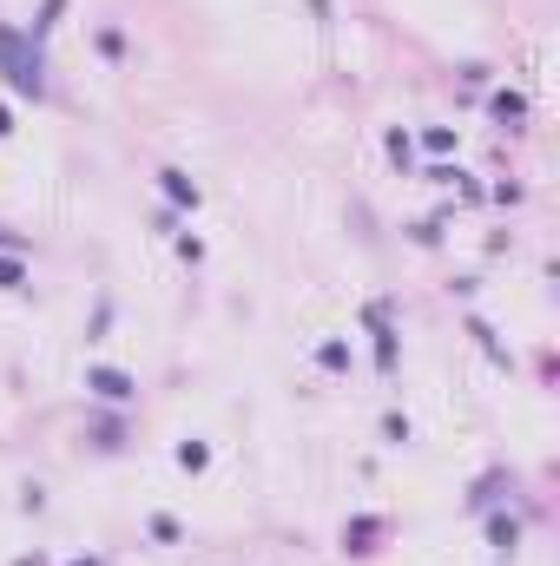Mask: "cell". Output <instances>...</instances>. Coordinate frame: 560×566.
<instances>
[{
    "label": "cell",
    "mask_w": 560,
    "mask_h": 566,
    "mask_svg": "<svg viewBox=\"0 0 560 566\" xmlns=\"http://www.w3.org/2000/svg\"><path fill=\"white\" fill-rule=\"evenodd\" d=\"M0 79H7L20 99H33V106L47 99V47H33L27 33L7 27V20H0Z\"/></svg>",
    "instance_id": "6da1fadb"
},
{
    "label": "cell",
    "mask_w": 560,
    "mask_h": 566,
    "mask_svg": "<svg viewBox=\"0 0 560 566\" xmlns=\"http://www.w3.org/2000/svg\"><path fill=\"white\" fill-rule=\"evenodd\" d=\"M363 330H369V343H376V369L396 376V369H402V330H396V310H389L383 297L363 303Z\"/></svg>",
    "instance_id": "7a4b0ae2"
},
{
    "label": "cell",
    "mask_w": 560,
    "mask_h": 566,
    "mask_svg": "<svg viewBox=\"0 0 560 566\" xmlns=\"http://www.w3.org/2000/svg\"><path fill=\"white\" fill-rule=\"evenodd\" d=\"M86 395L106 402V409H132L139 402V376L132 369H112V362H86Z\"/></svg>",
    "instance_id": "3957f363"
},
{
    "label": "cell",
    "mask_w": 560,
    "mask_h": 566,
    "mask_svg": "<svg viewBox=\"0 0 560 566\" xmlns=\"http://www.w3.org/2000/svg\"><path fill=\"white\" fill-rule=\"evenodd\" d=\"M152 185H159V198L178 211V218H192V211L205 205V185H198L185 165H159V172H152Z\"/></svg>",
    "instance_id": "277c9868"
},
{
    "label": "cell",
    "mask_w": 560,
    "mask_h": 566,
    "mask_svg": "<svg viewBox=\"0 0 560 566\" xmlns=\"http://www.w3.org/2000/svg\"><path fill=\"white\" fill-rule=\"evenodd\" d=\"M383 540H389V514H350L343 520V534H336V547L350 553V560H369Z\"/></svg>",
    "instance_id": "5b68a950"
},
{
    "label": "cell",
    "mask_w": 560,
    "mask_h": 566,
    "mask_svg": "<svg viewBox=\"0 0 560 566\" xmlns=\"http://www.w3.org/2000/svg\"><path fill=\"white\" fill-rule=\"evenodd\" d=\"M488 119H495L501 132H521L528 126V93H521V86H495V93H488Z\"/></svg>",
    "instance_id": "8992f818"
},
{
    "label": "cell",
    "mask_w": 560,
    "mask_h": 566,
    "mask_svg": "<svg viewBox=\"0 0 560 566\" xmlns=\"http://www.w3.org/2000/svg\"><path fill=\"white\" fill-rule=\"evenodd\" d=\"M481 534H488V547H495L501 560H514V553H521V514L488 507V514H481Z\"/></svg>",
    "instance_id": "52a82bcc"
},
{
    "label": "cell",
    "mask_w": 560,
    "mask_h": 566,
    "mask_svg": "<svg viewBox=\"0 0 560 566\" xmlns=\"http://www.w3.org/2000/svg\"><path fill=\"white\" fill-rule=\"evenodd\" d=\"M508 494H514V474L508 468H488L475 488H468V514H488V507H501Z\"/></svg>",
    "instance_id": "ba28073f"
},
{
    "label": "cell",
    "mask_w": 560,
    "mask_h": 566,
    "mask_svg": "<svg viewBox=\"0 0 560 566\" xmlns=\"http://www.w3.org/2000/svg\"><path fill=\"white\" fill-rule=\"evenodd\" d=\"M462 330H468V336H475V343H481V356L495 362V369H514L508 343H501V336H495V323H488V316H475V310H468V316H462Z\"/></svg>",
    "instance_id": "9c48e42d"
},
{
    "label": "cell",
    "mask_w": 560,
    "mask_h": 566,
    "mask_svg": "<svg viewBox=\"0 0 560 566\" xmlns=\"http://www.w3.org/2000/svg\"><path fill=\"white\" fill-rule=\"evenodd\" d=\"M86 448H93V455H119V448H126V415H99V422L86 428Z\"/></svg>",
    "instance_id": "30bf717a"
},
{
    "label": "cell",
    "mask_w": 560,
    "mask_h": 566,
    "mask_svg": "<svg viewBox=\"0 0 560 566\" xmlns=\"http://www.w3.org/2000/svg\"><path fill=\"white\" fill-rule=\"evenodd\" d=\"M383 152H389V165H396L402 178H416V132H409V126H389L383 132Z\"/></svg>",
    "instance_id": "8fae6325"
},
{
    "label": "cell",
    "mask_w": 560,
    "mask_h": 566,
    "mask_svg": "<svg viewBox=\"0 0 560 566\" xmlns=\"http://www.w3.org/2000/svg\"><path fill=\"white\" fill-rule=\"evenodd\" d=\"M93 53H99V60H106V66H126V27H119V20H99V27H93Z\"/></svg>",
    "instance_id": "7c38bea8"
},
{
    "label": "cell",
    "mask_w": 560,
    "mask_h": 566,
    "mask_svg": "<svg viewBox=\"0 0 560 566\" xmlns=\"http://www.w3.org/2000/svg\"><path fill=\"white\" fill-rule=\"evenodd\" d=\"M60 14H66V0H40V7H33V20H27L20 33H27L33 47H47V40H53V27H60Z\"/></svg>",
    "instance_id": "4fadbf2b"
},
{
    "label": "cell",
    "mask_w": 560,
    "mask_h": 566,
    "mask_svg": "<svg viewBox=\"0 0 560 566\" xmlns=\"http://www.w3.org/2000/svg\"><path fill=\"white\" fill-rule=\"evenodd\" d=\"M350 362H356V349L343 343V336H323L317 343V369L323 376H350Z\"/></svg>",
    "instance_id": "5bb4252c"
},
{
    "label": "cell",
    "mask_w": 560,
    "mask_h": 566,
    "mask_svg": "<svg viewBox=\"0 0 560 566\" xmlns=\"http://www.w3.org/2000/svg\"><path fill=\"white\" fill-rule=\"evenodd\" d=\"M0 290H7V297H27V290H33V270H27V257L0 251Z\"/></svg>",
    "instance_id": "9a60e30c"
},
{
    "label": "cell",
    "mask_w": 560,
    "mask_h": 566,
    "mask_svg": "<svg viewBox=\"0 0 560 566\" xmlns=\"http://www.w3.org/2000/svg\"><path fill=\"white\" fill-rule=\"evenodd\" d=\"M172 461H178V468H185V474H205V468H211V441L185 435V441H178V448H172Z\"/></svg>",
    "instance_id": "2e32d148"
},
{
    "label": "cell",
    "mask_w": 560,
    "mask_h": 566,
    "mask_svg": "<svg viewBox=\"0 0 560 566\" xmlns=\"http://www.w3.org/2000/svg\"><path fill=\"white\" fill-rule=\"evenodd\" d=\"M416 152H429V158H455V126H422V132H416Z\"/></svg>",
    "instance_id": "e0dca14e"
},
{
    "label": "cell",
    "mask_w": 560,
    "mask_h": 566,
    "mask_svg": "<svg viewBox=\"0 0 560 566\" xmlns=\"http://www.w3.org/2000/svg\"><path fill=\"white\" fill-rule=\"evenodd\" d=\"M448 218H455V211H435V218H416V224H409V244L435 251V244H442V231H448Z\"/></svg>",
    "instance_id": "ac0fdd59"
},
{
    "label": "cell",
    "mask_w": 560,
    "mask_h": 566,
    "mask_svg": "<svg viewBox=\"0 0 560 566\" xmlns=\"http://www.w3.org/2000/svg\"><path fill=\"white\" fill-rule=\"evenodd\" d=\"M145 534L159 540V547H178V540H185V520H178V514H152V520H145Z\"/></svg>",
    "instance_id": "d6986e66"
},
{
    "label": "cell",
    "mask_w": 560,
    "mask_h": 566,
    "mask_svg": "<svg viewBox=\"0 0 560 566\" xmlns=\"http://www.w3.org/2000/svg\"><path fill=\"white\" fill-rule=\"evenodd\" d=\"M383 441H389V448H409V441H416V422H409L402 409H389L383 415Z\"/></svg>",
    "instance_id": "ffe728a7"
},
{
    "label": "cell",
    "mask_w": 560,
    "mask_h": 566,
    "mask_svg": "<svg viewBox=\"0 0 560 566\" xmlns=\"http://www.w3.org/2000/svg\"><path fill=\"white\" fill-rule=\"evenodd\" d=\"M172 251L198 270V264H205V237H198V231H172Z\"/></svg>",
    "instance_id": "44dd1931"
},
{
    "label": "cell",
    "mask_w": 560,
    "mask_h": 566,
    "mask_svg": "<svg viewBox=\"0 0 560 566\" xmlns=\"http://www.w3.org/2000/svg\"><path fill=\"white\" fill-rule=\"evenodd\" d=\"M455 79H462L468 93H481V86L495 79V66H488V60H462V66H455Z\"/></svg>",
    "instance_id": "7402d4cb"
},
{
    "label": "cell",
    "mask_w": 560,
    "mask_h": 566,
    "mask_svg": "<svg viewBox=\"0 0 560 566\" xmlns=\"http://www.w3.org/2000/svg\"><path fill=\"white\" fill-rule=\"evenodd\" d=\"M106 330H112V297H99L93 303V323H86V343H99Z\"/></svg>",
    "instance_id": "603a6c76"
},
{
    "label": "cell",
    "mask_w": 560,
    "mask_h": 566,
    "mask_svg": "<svg viewBox=\"0 0 560 566\" xmlns=\"http://www.w3.org/2000/svg\"><path fill=\"white\" fill-rule=\"evenodd\" d=\"M20 514H47V488L40 481H20Z\"/></svg>",
    "instance_id": "cb8c5ba5"
},
{
    "label": "cell",
    "mask_w": 560,
    "mask_h": 566,
    "mask_svg": "<svg viewBox=\"0 0 560 566\" xmlns=\"http://www.w3.org/2000/svg\"><path fill=\"white\" fill-rule=\"evenodd\" d=\"M455 198H462V205H481V198H488V185H481L475 172H462V178H455Z\"/></svg>",
    "instance_id": "d4e9b609"
},
{
    "label": "cell",
    "mask_w": 560,
    "mask_h": 566,
    "mask_svg": "<svg viewBox=\"0 0 560 566\" xmlns=\"http://www.w3.org/2000/svg\"><path fill=\"white\" fill-rule=\"evenodd\" d=\"M488 198H495V205H501V211H508V205H521V198H528V185H514V178H501V185H495V191H488Z\"/></svg>",
    "instance_id": "484cf974"
},
{
    "label": "cell",
    "mask_w": 560,
    "mask_h": 566,
    "mask_svg": "<svg viewBox=\"0 0 560 566\" xmlns=\"http://www.w3.org/2000/svg\"><path fill=\"white\" fill-rule=\"evenodd\" d=\"M0 251H14V257H27V251H33V244H27V237H20V231H14V224H0Z\"/></svg>",
    "instance_id": "4316f807"
},
{
    "label": "cell",
    "mask_w": 560,
    "mask_h": 566,
    "mask_svg": "<svg viewBox=\"0 0 560 566\" xmlns=\"http://www.w3.org/2000/svg\"><path fill=\"white\" fill-rule=\"evenodd\" d=\"M475 290H481V277H455V283H448V297H455V303H475Z\"/></svg>",
    "instance_id": "83f0119b"
},
{
    "label": "cell",
    "mask_w": 560,
    "mask_h": 566,
    "mask_svg": "<svg viewBox=\"0 0 560 566\" xmlns=\"http://www.w3.org/2000/svg\"><path fill=\"white\" fill-rule=\"evenodd\" d=\"M152 231L172 237V231H178V211H172V205H159V211H152Z\"/></svg>",
    "instance_id": "f1b7e54d"
},
{
    "label": "cell",
    "mask_w": 560,
    "mask_h": 566,
    "mask_svg": "<svg viewBox=\"0 0 560 566\" xmlns=\"http://www.w3.org/2000/svg\"><path fill=\"white\" fill-rule=\"evenodd\" d=\"M14 132H20V126H14V106L0 99V139H14Z\"/></svg>",
    "instance_id": "f546056e"
},
{
    "label": "cell",
    "mask_w": 560,
    "mask_h": 566,
    "mask_svg": "<svg viewBox=\"0 0 560 566\" xmlns=\"http://www.w3.org/2000/svg\"><path fill=\"white\" fill-rule=\"evenodd\" d=\"M310 14H317V27H330V20H336V7H330V0H310Z\"/></svg>",
    "instance_id": "4dcf8cb0"
},
{
    "label": "cell",
    "mask_w": 560,
    "mask_h": 566,
    "mask_svg": "<svg viewBox=\"0 0 560 566\" xmlns=\"http://www.w3.org/2000/svg\"><path fill=\"white\" fill-rule=\"evenodd\" d=\"M14 566H53V560H47V553H20Z\"/></svg>",
    "instance_id": "1f68e13d"
},
{
    "label": "cell",
    "mask_w": 560,
    "mask_h": 566,
    "mask_svg": "<svg viewBox=\"0 0 560 566\" xmlns=\"http://www.w3.org/2000/svg\"><path fill=\"white\" fill-rule=\"evenodd\" d=\"M66 566H106V560H99V553H80V560H66Z\"/></svg>",
    "instance_id": "d6a6232c"
}]
</instances>
